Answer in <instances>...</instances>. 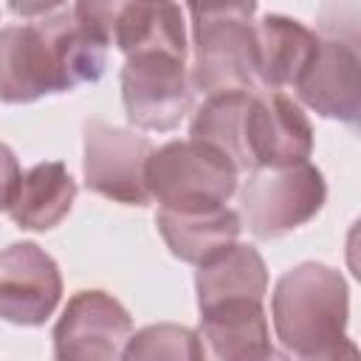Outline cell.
I'll use <instances>...</instances> for the list:
<instances>
[{"mask_svg": "<svg viewBox=\"0 0 361 361\" xmlns=\"http://www.w3.org/2000/svg\"><path fill=\"white\" fill-rule=\"evenodd\" d=\"M192 87L203 96L231 90H259L257 85V37L254 20L212 17L192 23Z\"/></svg>", "mask_w": 361, "mask_h": 361, "instance_id": "cell-8", "label": "cell"}, {"mask_svg": "<svg viewBox=\"0 0 361 361\" xmlns=\"http://www.w3.org/2000/svg\"><path fill=\"white\" fill-rule=\"evenodd\" d=\"M133 333L127 307L107 290H76L54 327V355L62 361H110Z\"/></svg>", "mask_w": 361, "mask_h": 361, "instance_id": "cell-10", "label": "cell"}, {"mask_svg": "<svg viewBox=\"0 0 361 361\" xmlns=\"http://www.w3.org/2000/svg\"><path fill=\"white\" fill-rule=\"evenodd\" d=\"M107 68V42L73 11L0 28V102L28 104L93 85Z\"/></svg>", "mask_w": 361, "mask_h": 361, "instance_id": "cell-1", "label": "cell"}, {"mask_svg": "<svg viewBox=\"0 0 361 361\" xmlns=\"http://www.w3.org/2000/svg\"><path fill=\"white\" fill-rule=\"evenodd\" d=\"M327 197L324 175L310 164L257 166L240 189V220L259 240L290 234L310 223Z\"/></svg>", "mask_w": 361, "mask_h": 361, "instance_id": "cell-4", "label": "cell"}, {"mask_svg": "<svg viewBox=\"0 0 361 361\" xmlns=\"http://www.w3.org/2000/svg\"><path fill=\"white\" fill-rule=\"evenodd\" d=\"M248 172L257 166H293L313 152V127L305 110L279 90H254L243 118Z\"/></svg>", "mask_w": 361, "mask_h": 361, "instance_id": "cell-9", "label": "cell"}, {"mask_svg": "<svg viewBox=\"0 0 361 361\" xmlns=\"http://www.w3.org/2000/svg\"><path fill=\"white\" fill-rule=\"evenodd\" d=\"M121 358L127 361H155V358H169V361H203L206 347L200 336L189 327L180 324H149L138 333H130Z\"/></svg>", "mask_w": 361, "mask_h": 361, "instance_id": "cell-19", "label": "cell"}, {"mask_svg": "<svg viewBox=\"0 0 361 361\" xmlns=\"http://www.w3.org/2000/svg\"><path fill=\"white\" fill-rule=\"evenodd\" d=\"M192 23L212 17H245L251 20L257 11V0H186Z\"/></svg>", "mask_w": 361, "mask_h": 361, "instance_id": "cell-21", "label": "cell"}, {"mask_svg": "<svg viewBox=\"0 0 361 361\" xmlns=\"http://www.w3.org/2000/svg\"><path fill=\"white\" fill-rule=\"evenodd\" d=\"M155 226L172 251V257L200 265L212 254L223 251L226 245L237 243L243 231L240 212L223 206H206V209H158Z\"/></svg>", "mask_w": 361, "mask_h": 361, "instance_id": "cell-14", "label": "cell"}, {"mask_svg": "<svg viewBox=\"0 0 361 361\" xmlns=\"http://www.w3.org/2000/svg\"><path fill=\"white\" fill-rule=\"evenodd\" d=\"M65 0H8V8L20 17H42V14L54 11Z\"/></svg>", "mask_w": 361, "mask_h": 361, "instance_id": "cell-23", "label": "cell"}, {"mask_svg": "<svg viewBox=\"0 0 361 361\" xmlns=\"http://www.w3.org/2000/svg\"><path fill=\"white\" fill-rule=\"evenodd\" d=\"M110 45L124 56L138 51H166L186 59V20L175 0H127L116 17Z\"/></svg>", "mask_w": 361, "mask_h": 361, "instance_id": "cell-16", "label": "cell"}, {"mask_svg": "<svg viewBox=\"0 0 361 361\" xmlns=\"http://www.w3.org/2000/svg\"><path fill=\"white\" fill-rule=\"evenodd\" d=\"M197 336L206 355L223 361L271 358V333L259 299H226L200 310Z\"/></svg>", "mask_w": 361, "mask_h": 361, "instance_id": "cell-12", "label": "cell"}, {"mask_svg": "<svg viewBox=\"0 0 361 361\" xmlns=\"http://www.w3.org/2000/svg\"><path fill=\"white\" fill-rule=\"evenodd\" d=\"M276 341L296 358L355 355L347 336L350 290L344 276L324 262H299L285 271L271 293Z\"/></svg>", "mask_w": 361, "mask_h": 361, "instance_id": "cell-2", "label": "cell"}, {"mask_svg": "<svg viewBox=\"0 0 361 361\" xmlns=\"http://www.w3.org/2000/svg\"><path fill=\"white\" fill-rule=\"evenodd\" d=\"M20 175H23V169L17 164V155L6 144H0V212H6L11 206V197L17 192Z\"/></svg>", "mask_w": 361, "mask_h": 361, "instance_id": "cell-22", "label": "cell"}, {"mask_svg": "<svg viewBox=\"0 0 361 361\" xmlns=\"http://www.w3.org/2000/svg\"><path fill=\"white\" fill-rule=\"evenodd\" d=\"M302 104L316 110L324 118H338L344 124H355L361 113V54H358V31L355 20H350L341 31L338 20H322V34L316 54L293 85Z\"/></svg>", "mask_w": 361, "mask_h": 361, "instance_id": "cell-5", "label": "cell"}, {"mask_svg": "<svg viewBox=\"0 0 361 361\" xmlns=\"http://www.w3.org/2000/svg\"><path fill=\"white\" fill-rule=\"evenodd\" d=\"M149 200L164 209L223 206L237 192L240 169L206 141H166L152 149L144 169Z\"/></svg>", "mask_w": 361, "mask_h": 361, "instance_id": "cell-3", "label": "cell"}, {"mask_svg": "<svg viewBox=\"0 0 361 361\" xmlns=\"http://www.w3.org/2000/svg\"><path fill=\"white\" fill-rule=\"evenodd\" d=\"M257 37V85L259 90L293 87L307 71L319 34L285 14H265L254 23Z\"/></svg>", "mask_w": 361, "mask_h": 361, "instance_id": "cell-13", "label": "cell"}, {"mask_svg": "<svg viewBox=\"0 0 361 361\" xmlns=\"http://www.w3.org/2000/svg\"><path fill=\"white\" fill-rule=\"evenodd\" d=\"M85 186L102 197H110L116 203L127 206H147L149 192L144 180L147 158L155 149L147 135H138L135 130L116 127L107 121H85Z\"/></svg>", "mask_w": 361, "mask_h": 361, "instance_id": "cell-7", "label": "cell"}, {"mask_svg": "<svg viewBox=\"0 0 361 361\" xmlns=\"http://www.w3.org/2000/svg\"><path fill=\"white\" fill-rule=\"evenodd\" d=\"M186 59L166 51H138L121 68V102L130 124L141 130H175L192 110Z\"/></svg>", "mask_w": 361, "mask_h": 361, "instance_id": "cell-6", "label": "cell"}, {"mask_svg": "<svg viewBox=\"0 0 361 361\" xmlns=\"http://www.w3.org/2000/svg\"><path fill=\"white\" fill-rule=\"evenodd\" d=\"M76 192V180L71 178L65 164L42 161L20 175L17 192L6 212L14 226L25 231H48L68 217Z\"/></svg>", "mask_w": 361, "mask_h": 361, "instance_id": "cell-15", "label": "cell"}, {"mask_svg": "<svg viewBox=\"0 0 361 361\" xmlns=\"http://www.w3.org/2000/svg\"><path fill=\"white\" fill-rule=\"evenodd\" d=\"M254 90H231L206 96V102L195 110L189 124V138L206 141L220 149L240 172H248L245 152H243V118Z\"/></svg>", "mask_w": 361, "mask_h": 361, "instance_id": "cell-18", "label": "cell"}, {"mask_svg": "<svg viewBox=\"0 0 361 361\" xmlns=\"http://www.w3.org/2000/svg\"><path fill=\"white\" fill-rule=\"evenodd\" d=\"M127 0H76L73 6V17L90 28L96 37H102L107 45H110V34H113V25H116V17L121 14Z\"/></svg>", "mask_w": 361, "mask_h": 361, "instance_id": "cell-20", "label": "cell"}, {"mask_svg": "<svg viewBox=\"0 0 361 361\" xmlns=\"http://www.w3.org/2000/svg\"><path fill=\"white\" fill-rule=\"evenodd\" d=\"M197 310L226 299H265L268 268L254 245L231 243L223 251L203 259L195 271Z\"/></svg>", "mask_w": 361, "mask_h": 361, "instance_id": "cell-17", "label": "cell"}, {"mask_svg": "<svg viewBox=\"0 0 361 361\" xmlns=\"http://www.w3.org/2000/svg\"><path fill=\"white\" fill-rule=\"evenodd\" d=\"M62 299V274L37 243H11L0 251V319L39 327Z\"/></svg>", "mask_w": 361, "mask_h": 361, "instance_id": "cell-11", "label": "cell"}]
</instances>
